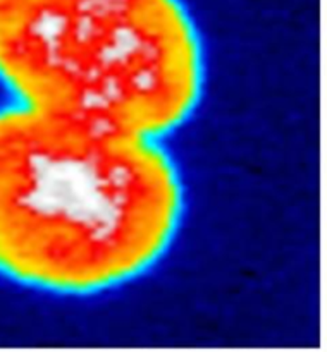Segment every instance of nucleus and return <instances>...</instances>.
I'll return each mask as SVG.
<instances>
[{
	"mask_svg": "<svg viewBox=\"0 0 327 352\" xmlns=\"http://www.w3.org/2000/svg\"><path fill=\"white\" fill-rule=\"evenodd\" d=\"M184 205L162 140L0 107V277L57 296L123 287L164 260Z\"/></svg>",
	"mask_w": 327,
	"mask_h": 352,
	"instance_id": "nucleus-1",
	"label": "nucleus"
},
{
	"mask_svg": "<svg viewBox=\"0 0 327 352\" xmlns=\"http://www.w3.org/2000/svg\"><path fill=\"white\" fill-rule=\"evenodd\" d=\"M12 102L162 140L202 102L205 54L184 0H0Z\"/></svg>",
	"mask_w": 327,
	"mask_h": 352,
	"instance_id": "nucleus-2",
	"label": "nucleus"
}]
</instances>
